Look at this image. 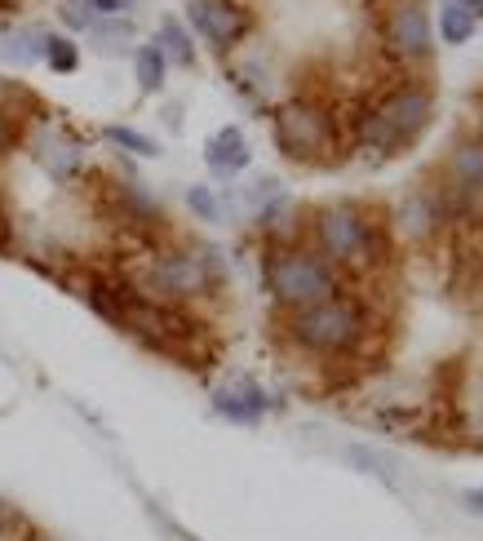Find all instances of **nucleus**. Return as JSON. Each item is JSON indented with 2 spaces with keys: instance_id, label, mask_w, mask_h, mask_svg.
Masks as SVG:
<instances>
[{
  "instance_id": "obj_1",
  "label": "nucleus",
  "mask_w": 483,
  "mask_h": 541,
  "mask_svg": "<svg viewBox=\"0 0 483 541\" xmlns=\"http://www.w3.org/2000/svg\"><path fill=\"white\" fill-rule=\"evenodd\" d=\"M368 333H373L368 306L351 293H337L302 311H284V338L311 360H346L368 342Z\"/></svg>"
},
{
  "instance_id": "obj_2",
  "label": "nucleus",
  "mask_w": 483,
  "mask_h": 541,
  "mask_svg": "<svg viewBox=\"0 0 483 541\" xmlns=\"http://www.w3.org/2000/svg\"><path fill=\"white\" fill-rule=\"evenodd\" d=\"M306 227H311L315 253L337 271H373L386 262V227L351 200L320 204Z\"/></svg>"
},
{
  "instance_id": "obj_3",
  "label": "nucleus",
  "mask_w": 483,
  "mask_h": 541,
  "mask_svg": "<svg viewBox=\"0 0 483 541\" xmlns=\"http://www.w3.org/2000/svg\"><path fill=\"white\" fill-rule=\"evenodd\" d=\"M435 120V94L426 85H399L390 89L382 102L359 111L355 120V142L364 151H373V160L390 156V151H404L430 129Z\"/></svg>"
},
{
  "instance_id": "obj_4",
  "label": "nucleus",
  "mask_w": 483,
  "mask_h": 541,
  "mask_svg": "<svg viewBox=\"0 0 483 541\" xmlns=\"http://www.w3.org/2000/svg\"><path fill=\"white\" fill-rule=\"evenodd\" d=\"M129 284L151 302L187 306L218 289V262H213V253L191 249V244H164L142 262V271Z\"/></svg>"
},
{
  "instance_id": "obj_5",
  "label": "nucleus",
  "mask_w": 483,
  "mask_h": 541,
  "mask_svg": "<svg viewBox=\"0 0 483 541\" xmlns=\"http://www.w3.org/2000/svg\"><path fill=\"white\" fill-rule=\"evenodd\" d=\"M262 280H266V293L275 298V306H284V311H302V306H315V302H328L337 293H346L342 271L328 267L320 253L306 249V244H280V249L266 253Z\"/></svg>"
},
{
  "instance_id": "obj_6",
  "label": "nucleus",
  "mask_w": 483,
  "mask_h": 541,
  "mask_svg": "<svg viewBox=\"0 0 483 541\" xmlns=\"http://www.w3.org/2000/svg\"><path fill=\"white\" fill-rule=\"evenodd\" d=\"M271 134L280 156H289L293 165H324L337 151L342 129H337V116L328 102L297 94L271 111Z\"/></svg>"
},
{
  "instance_id": "obj_7",
  "label": "nucleus",
  "mask_w": 483,
  "mask_h": 541,
  "mask_svg": "<svg viewBox=\"0 0 483 541\" xmlns=\"http://www.w3.org/2000/svg\"><path fill=\"white\" fill-rule=\"evenodd\" d=\"M382 49L399 63H426L435 54V27L421 0H399L382 18Z\"/></svg>"
},
{
  "instance_id": "obj_8",
  "label": "nucleus",
  "mask_w": 483,
  "mask_h": 541,
  "mask_svg": "<svg viewBox=\"0 0 483 541\" xmlns=\"http://www.w3.org/2000/svg\"><path fill=\"white\" fill-rule=\"evenodd\" d=\"M444 209L479 213L483 209V142L461 138L444 165Z\"/></svg>"
},
{
  "instance_id": "obj_9",
  "label": "nucleus",
  "mask_w": 483,
  "mask_h": 541,
  "mask_svg": "<svg viewBox=\"0 0 483 541\" xmlns=\"http://www.w3.org/2000/svg\"><path fill=\"white\" fill-rule=\"evenodd\" d=\"M191 27L209 40L218 54H231L244 36H249V14L235 0H191L187 5Z\"/></svg>"
},
{
  "instance_id": "obj_10",
  "label": "nucleus",
  "mask_w": 483,
  "mask_h": 541,
  "mask_svg": "<svg viewBox=\"0 0 483 541\" xmlns=\"http://www.w3.org/2000/svg\"><path fill=\"white\" fill-rule=\"evenodd\" d=\"M444 222H448L444 196L430 191V187H417V191H408V196L395 204L390 227H395V236H404L413 244H426V240H435L439 231H444Z\"/></svg>"
},
{
  "instance_id": "obj_11",
  "label": "nucleus",
  "mask_w": 483,
  "mask_h": 541,
  "mask_svg": "<svg viewBox=\"0 0 483 541\" xmlns=\"http://www.w3.org/2000/svg\"><path fill=\"white\" fill-rule=\"evenodd\" d=\"M204 165H209V173H213V178H222V182L240 178V173L253 165V151H249L244 129H235V125L218 129V134L204 142Z\"/></svg>"
},
{
  "instance_id": "obj_12",
  "label": "nucleus",
  "mask_w": 483,
  "mask_h": 541,
  "mask_svg": "<svg viewBox=\"0 0 483 541\" xmlns=\"http://www.w3.org/2000/svg\"><path fill=\"white\" fill-rule=\"evenodd\" d=\"M213 413L226 417V422H235V426H258L262 413H266V391L258 382L222 386V391H213Z\"/></svg>"
},
{
  "instance_id": "obj_13",
  "label": "nucleus",
  "mask_w": 483,
  "mask_h": 541,
  "mask_svg": "<svg viewBox=\"0 0 483 541\" xmlns=\"http://www.w3.org/2000/svg\"><path fill=\"white\" fill-rule=\"evenodd\" d=\"M36 160L45 165V173L54 182H71L80 169H85V151H80L71 138L54 134V129H45V138H36Z\"/></svg>"
},
{
  "instance_id": "obj_14",
  "label": "nucleus",
  "mask_w": 483,
  "mask_h": 541,
  "mask_svg": "<svg viewBox=\"0 0 483 541\" xmlns=\"http://www.w3.org/2000/svg\"><path fill=\"white\" fill-rule=\"evenodd\" d=\"M111 204H116V213L129 222L133 231H156V227H164L160 204L151 200L142 187H111Z\"/></svg>"
},
{
  "instance_id": "obj_15",
  "label": "nucleus",
  "mask_w": 483,
  "mask_h": 541,
  "mask_svg": "<svg viewBox=\"0 0 483 541\" xmlns=\"http://www.w3.org/2000/svg\"><path fill=\"white\" fill-rule=\"evenodd\" d=\"M0 58L9 67H36L45 63V32L40 27H14L0 36Z\"/></svg>"
},
{
  "instance_id": "obj_16",
  "label": "nucleus",
  "mask_w": 483,
  "mask_h": 541,
  "mask_svg": "<svg viewBox=\"0 0 483 541\" xmlns=\"http://www.w3.org/2000/svg\"><path fill=\"white\" fill-rule=\"evenodd\" d=\"M133 76H138V89L142 94H160L164 89V76H169V58L160 54L156 40L133 49Z\"/></svg>"
},
{
  "instance_id": "obj_17",
  "label": "nucleus",
  "mask_w": 483,
  "mask_h": 541,
  "mask_svg": "<svg viewBox=\"0 0 483 541\" xmlns=\"http://www.w3.org/2000/svg\"><path fill=\"white\" fill-rule=\"evenodd\" d=\"M160 54L169 58V63H182V67H195V40L191 32L178 23V18H164L160 23V36H156Z\"/></svg>"
},
{
  "instance_id": "obj_18",
  "label": "nucleus",
  "mask_w": 483,
  "mask_h": 541,
  "mask_svg": "<svg viewBox=\"0 0 483 541\" xmlns=\"http://www.w3.org/2000/svg\"><path fill=\"white\" fill-rule=\"evenodd\" d=\"M89 40L98 45V54H125V45L133 40V23L129 18H94Z\"/></svg>"
},
{
  "instance_id": "obj_19",
  "label": "nucleus",
  "mask_w": 483,
  "mask_h": 541,
  "mask_svg": "<svg viewBox=\"0 0 483 541\" xmlns=\"http://www.w3.org/2000/svg\"><path fill=\"white\" fill-rule=\"evenodd\" d=\"M439 32H444V45H466V40L475 36V14H470L466 5H444Z\"/></svg>"
},
{
  "instance_id": "obj_20",
  "label": "nucleus",
  "mask_w": 483,
  "mask_h": 541,
  "mask_svg": "<svg viewBox=\"0 0 483 541\" xmlns=\"http://www.w3.org/2000/svg\"><path fill=\"white\" fill-rule=\"evenodd\" d=\"M107 142L111 147H120V151H129V156H147V160L160 156V142L138 134V129H129V125H107Z\"/></svg>"
},
{
  "instance_id": "obj_21",
  "label": "nucleus",
  "mask_w": 483,
  "mask_h": 541,
  "mask_svg": "<svg viewBox=\"0 0 483 541\" xmlns=\"http://www.w3.org/2000/svg\"><path fill=\"white\" fill-rule=\"evenodd\" d=\"M45 63L58 71V76H71V71L80 67V49H76V40H67V36H54V32H45Z\"/></svg>"
},
{
  "instance_id": "obj_22",
  "label": "nucleus",
  "mask_w": 483,
  "mask_h": 541,
  "mask_svg": "<svg viewBox=\"0 0 483 541\" xmlns=\"http://www.w3.org/2000/svg\"><path fill=\"white\" fill-rule=\"evenodd\" d=\"M58 18H63V27H71V32H89L98 9H94V0H63V5H58Z\"/></svg>"
},
{
  "instance_id": "obj_23",
  "label": "nucleus",
  "mask_w": 483,
  "mask_h": 541,
  "mask_svg": "<svg viewBox=\"0 0 483 541\" xmlns=\"http://www.w3.org/2000/svg\"><path fill=\"white\" fill-rule=\"evenodd\" d=\"M187 209H191L200 222H218V218H222L218 196H213L209 187H200V182H195V187H187Z\"/></svg>"
},
{
  "instance_id": "obj_24",
  "label": "nucleus",
  "mask_w": 483,
  "mask_h": 541,
  "mask_svg": "<svg viewBox=\"0 0 483 541\" xmlns=\"http://www.w3.org/2000/svg\"><path fill=\"white\" fill-rule=\"evenodd\" d=\"M23 138H27V116L0 107V156H5V151H14Z\"/></svg>"
},
{
  "instance_id": "obj_25",
  "label": "nucleus",
  "mask_w": 483,
  "mask_h": 541,
  "mask_svg": "<svg viewBox=\"0 0 483 541\" xmlns=\"http://www.w3.org/2000/svg\"><path fill=\"white\" fill-rule=\"evenodd\" d=\"M0 107H5V111H18V116H27V107H36V98L27 94L18 80H5V76H0Z\"/></svg>"
},
{
  "instance_id": "obj_26",
  "label": "nucleus",
  "mask_w": 483,
  "mask_h": 541,
  "mask_svg": "<svg viewBox=\"0 0 483 541\" xmlns=\"http://www.w3.org/2000/svg\"><path fill=\"white\" fill-rule=\"evenodd\" d=\"M27 533H32V524L23 519V510L9 506V502H0V541H18V537H27Z\"/></svg>"
},
{
  "instance_id": "obj_27",
  "label": "nucleus",
  "mask_w": 483,
  "mask_h": 541,
  "mask_svg": "<svg viewBox=\"0 0 483 541\" xmlns=\"http://www.w3.org/2000/svg\"><path fill=\"white\" fill-rule=\"evenodd\" d=\"M351 462H359V466H364V471H377V475H382V479H390V462H386V457L382 453H368V448H351Z\"/></svg>"
},
{
  "instance_id": "obj_28",
  "label": "nucleus",
  "mask_w": 483,
  "mask_h": 541,
  "mask_svg": "<svg viewBox=\"0 0 483 541\" xmlns=\"http://www.w3.org/2000/svg\"><path fill=\"white\" fill-rule=\"evenodd\" d=\"M129 5H133V0H94L98 18H125V14H129Z\"/></svg>"
},
{
  "instance_id": "obj_29",
  "label": "nucleus",
  "mask_w": 483,
  "mask_h": 541,
  "mask_svg": "<svg viewBox=\"0 0 483 541\" xmlns=\"http://www.w3.org/2000/svg\"><path fill=\"white\" fill-rule=\"evenodd\" d=\"M9 236H14V222H9L5 204H0V253H9Z\"/></svg>"
},
{
  "instance_id": "obj_30",
  "label": "nucleus",
  "mask_w": 483,
  "mask_h": 541,
  "mask_svg": "<svg viewBox=\"0 0 483 541\" xmlns=\"http://www.w3.org/2000/svg\"><path fill=\"white\" fill-rule=\"evenodd\" d=\"M466 506H470V510H479V515H483V488H475V493H466Z\"/></svg>"
},
{
  "instance_id": "obj_31",
  "label": "nucleus",
  "mask_w": 483,
  "mask_h": 541,
  "mask_svg": "<svg viewBox=\"0 0 483 541\" xmlns=\"http://www.w3.org/2000/svg\"><path fill=\"white\" fill-rule=\"evenodd\" d=\"M461 5H466L470 14H483V0H461Z\"/></svg>"
},
{
  "instance_id": "obj_32",
  "label": "nucleus",
  "mask_w": 483,
  "mask_h": 541,
  "mask_svg": "<svg viewBox=\"0 0 483 541\" xmlns=\"http://www.w3.org/2000/svg\"><path fill=\"white\" fill-rule=\"evenodd\" d=\"M32 541H49V537H32Z\"/></svg>"
}]
</instances>
